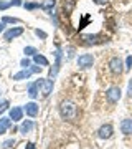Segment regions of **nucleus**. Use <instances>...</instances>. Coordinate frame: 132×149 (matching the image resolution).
I'll return each mask as SVG.
<instances>
[{"label":"nucleus","instance_id":"obj_1","mask_svg":"<svg viewBox=\"0 0 132 149\" xmlns=\"http://www.w3.org/2000/svg\"><path fill=\"white\" fill-rule=\"evenodd\" d=\"M59 114L66 121H74L78 118V106L73 101H63L59 104Z\"/></svg>","mask_w":132,"mask_h":149},{"label":"nucleus","instance_id":"obj_2","mask_svg":"<svg viewBox=\"0 0 132 149\" xmlns=\"http://www.w3.org/2000/svg\"><path fill=\"white\" fill-rule=\"evenodd\" d=\"M106 100L111 103V104H116L121 100V88L119 86H111L109 90L106 91Z\"/></svg>","mask_w":132,"mask_h":149},{"label":"nucleus","instance_id":"obj_3","mask_svg":"<svg viewBox=\"0 0 132 149\" xmlns=\"http://www.w3.org/2000/svg\"><path fill=\"white\" fill-rule=\"evenodd\" d=\"M37 85H38V90H40L43 98H46V96L53 91V81L51 80H38Z\"/></svg>","mask_w":132,"mask_h":149},{"label":"nucleus","instance_id":"obj_4","mask_svg":"<svg viewBox=\"0 0 132 149\" xmlns=\"http://www.w3.org/2000/svg\"><path fill=\"white\" fill-rule=\"evenodd\" d=\"M109 70H111L112 74H121L124 71V65H122V60L117 58V56H112L109 60Z\"/></svg>","mask_w":132,"mask_h":149},{"label":"nucleus","instance_id":"obj_5","mask_svg":"<svg viewBox=\"0 0 132 149\" xmlns=\"http://www.w3.org/2000/svg\"><path fill=\"white\" fill-rule=\"evenodd\" d=\"M93 63H94V56L89 53H84V55H81V56H78V66L79 68H91L93 66Z\"/></svg>","mask_w":132,"mask_h":149},{"label":"nucleus","instance_id":"obj_6","mask_svg":"<svg viewBox=\"0 0 132 149\" xmlns=\"http://www.w3.org/2000/svg\"><path fill=\"white\" fill-rule=\"evenodd\" d=\"M55 58H56V61H55V66L50 70V78H55L59 71V66H61V52L59 50H55Z\"/></svg>","mask_w":132,"mask_h":149},{"label":"nucleus","instance_id":"obj_7","mask_svg":"<svg viewBox=\"0 0 132 149\" xmlns=\"http://www.w3.org/2000/svg\"><path fill=\"white\" fill-rule=\"evenodd\" d=\"M21 33H23V28L21 27H13V28H10V30H7L5 35H3V38H5L7 42H10V40H13V38L20 37Z\"/></svg>","mask_w":132,"mask_h":149},{"label":"nucleus","instance_id":"obj_8","mask_svg":"<svg viewBox=\"0 0 132 149\" xmlns=\"http://www.w3.org/2000/svg\"><path fill=\"white\" fill-rule=\"evenodd\" d=\"M112 126L111 124H104V126H101L99 129H97V136H99L101 139H109L112 136Z\"/></svg>","mask_w":132,"mask_h":149},{"label":"nucleus","instance_id":"obj_9","mask_svg":"<svg viewBox=\"0 0 132 149\" xmlns=\"http://www.w3.org/2000/svg\"><path fill=\"white\" fill-rule=\"evenodd\" d=\"M81 38H83V42H84L86 45H97V43L104 42L99 35H83Z\"/></svg>","mask_w":132,"mask_h":149},{"label":"nucleus","instance_id":"obj_10","mask_svg":"<svg viewBox=\"0 0 132 149\" xmlns=\"http://www.w3.org/2000/svg\"><path fill=\"white\" fill-rule=\"evenodd\" d=\"M23 111L28 114V116H32V118H35L38 114V104L37 103H26L25 104V108H23Z\"/></svg>","mask_w":132,"mask_h":149},{"label":"nucleus","instance_id":"obj_11","mask_svg":"<svg viewBox=\"0 0 132 149\" xmlns=\"http://www.w3.org/2000/svg\"><path fill=\"white\" fill-rule=\"evenodd\" d=\"M121 131L126 136H131L132 134V119H124V121L121 123Z\"/></svg>","mask_w":132,"mask_h":149},{"label":"nucleus","instance_id":"obj_12","mask_svg":"<svg viewBox=\"0 0 132 149\" xmlns=\"http://www.w3.org/2000/svg\"><path fill=\"white\" fill-rule=\"evenodd\" d=\"M21 116H23V109L21 108H12L10 109V119H13V121H20Z\"/></svg>","mask_w":132,"mask_h":149},{"label":"nucleus","instance_id":"obj_13","mask_svg":"<svg viewBox=\"0 0 132 149\" xmlns=\"http://www.w3.org/2000/svg\"><path fill=\"white\" fill-rule=\"evenodd\" d=\"M12 126L10 118H0V134H5V131Z\"/></svg>","mask_w":132,"mask_h":149},{"label":"nucleus","instance_id":"obj_14","mask_svg":"<svg viewBox=\"0 0 132 149\" xmlns=\"http://www.w3.org/2000/svg\"><path fill=\"white\" fill-rule=\"evenodd\" d=\"M32 73H33L32 68H30V70L26 68V70H23V71H20V73L13 74V80H17V81H18V80H28V78L32 76Z\"/></svg>","mask_w":132,"mask_h":149},{"label":"nucleus","instance_id":"obj_15","mask_svg":"<svg viewBox=\"0 0 132 149\" xmlns=\"http://www.w3.org/2000/svg\"><path fill=\"white\" fill-rule=\"evenodd\" d=\"M55 5H56V0H45L43 3H40V8H43V10H46V12L51 13Z\"/></svg>","mask_w":132,"mask_h":149},{"label":"nucleus","instance_id":"obj_16","mask_svg":"<svg viewBox=\"0 0 132 149\" xmlns=\"http://www.w3.org/2000/svg\"><path fill=\"white\" fill-rule=\"evenodd\" d=\"M38 95H40V90H38L37 81H35V83H32V85L28 86V96H30L32 100H35V98H37Z\"/></svg>","mask_w":132,"mask_h":149},{"label":"nucleus","instance_id":"obj_17","mask_svg":"<svg viewBox=\"0 0 132 149\" xmlns=\"http://www.w3.org/2000/svg\"><path fill=\"white\" fill-rule=\"evenodd\" d=\"M32 129H33V121H30V119H28V121H25L20 126V133L21 134H26V133H30Z\"/></svg>","mask_w":132,"mask_h":149},{"label":"nucleus","instance_id":"obj_18","mask_svg":"<svg viewBox=\"0 0 132 149\" xmlns=\"http://www.w3.org/2000/svg\"><path fill=\"white\" fill-rule=\"evenodd\" d=\"M33 60H35V63L37 65H41V66H48V60L43 56V55H40V53H37L35 56H33Z\"/></svg>","mask_w":132,"mask_h":149},{"label":"nucleus","instance_id":"obj_19","mask_svg":"<svg viewBox=\"0 0 132 149\" xmlns=\"http://www.w3.org/2000/svg\"><path fill=\"white\" fill-rule=\"evenodd\" d=\"M74 7V0H66L64 2V13H69Z\"/></svg>","mask_w":132,"mask_h":149},{"label":"nucleus","instance_id":"obj_20","mask_svg":"<svg viewBox=\"0 0 132 149\" xmlns=\"http://www.w3.org/2000/svg\"><path fill=\"white\" fill-rule=\"evenodd\" d=\"M25 55L26 56H35V55H37V48L35 47H26L25 48Z\"/></svg>","mask_w":132,"mask_h":149},{"label":"nucleus","instance_id":"obj_21","mask_svg":"<svg viewBox=\"0 0 132 149\" xmlns=\"http://www.w3.org/2000/svg\"><path fill=\"white\" fill-rule=\"evenodd\" d=\"M2 22H3V23H18V18H15V17H3V18H2Z\"/></svg>","mask_w":132,"mask_h":149},{"label":"nucleus","instance_id":"obj_22","mask_svg":"<svg viewBox=\"0 0 132 149\" xmlns=\"http://www.w3.org/2000/svg\"><path fill=\"white\" fill-rule=\"evenodd\" d=\"M35 35H37V37H38V38H41V40H45V38H46V37H48L46 33L43 32V30H40V28H37V30H35Z\"/></svg>","mask_w":132,"mask_h":149},{"label":"nucleus","instance_id":"obj_23","mask_svg":"<svg viewBox=\"0 0 132 149\" xmlns=\"http://www.w3.org/2000/svg\"><path fill=\"white\" fill-rule=\"evenodd\" d=\"M30 63H32V61H30V60H28V58H23V60H21V61H20V65H21V66H23V68H28V66H30Z\"/></svg>","mask_w":132,"mask_h":149},{"label":"nucleus","instance_id":"obj_24","mask_svg":"<svg viewBox=\"0 0 132 149\" xmlns=\"http://www.w3.org/2000/svg\"><path fill=\"white\" fill-rule=\"evenodd\" d=\"M38 7H40V3H25V8H28V10H35Z\"/></svg>","mask_w":132,"mask_h":149},{"label":"nucleus","instance_id":"obj_25","mask_svg":"<svg viewBox=\"0 0 132 149\" xmlns=\"http://www.w3.org/2000/svg\"><path fill=\"white\" fill-rule=\"evenodd\" d=\"M132 68V56H127L126 58V70H131Z\"/></svg>","mask_w":132,"mask_h":149},{"label":"nucleus","instance_id":"obj_26","mask_svg":"<svg viewBox=\"0 0 132 149\" xmlns=\"http://www.w3.org/2000/svg\"><path fill=\"white\" fill-rule=\"evenodd\" d=\"M13 144H15V139H8V141H5V143H3V148H12Z\"/></svg>","mask_w":132,"mask_h":149},{"label":"nucleus","instance_id":"obj_27","mask_svg":"<svg viewBox=\"0 0 132 149\" xmlns=\"http://www.w3.org/2000/svg\"><path fill=\"white\" fill-rule=\"evenodd\" d=\"M7 108H8V101H2L0 103V113H3Z\"/></svg>","mask_w":132,"mask_h":149},{"label":"nucleus","instance_id":"obj_28","mask_svg":"<svg viewBox=\"0 0 132 149\" xmlns=\"http://www.w3.org/2000/svg\"><path fill=\"white\" fill-rule=\"evenodd\" d=\"M8 7H10V3H7V2H2V0H0V10H7Z\"/></svg>","mask_w":132,"mask_h":149},{"label":"nucleus","instance_id":"obj_29","mask_svg":"<svg viewBox=\"0 0 132 149\" xmlns=\"http://www.w3.org/2000/svg\"><path fill=\"white\" fill-rule=\"evenodd\" d=\"M127 93H129V98H132V78L129 81V88H127Z\"/></svg>","mask_w":132,"mask_h":149},{"label":"nucleus","instance_id":"obj_30","mask_svg":"<svg viewBox=\"0 0 132 149\" xmlns=\"http://www.w3.org/2000/svg\"><path fill=\"white\" fill-rule=\"evenodd\" d=\"M32 71L33 73H40L41 71V66H32Z\"/></svg>","mask_w":132,"mask_h":149},{"label":"nucleus","instance_id":"obj_31","mask_svg":"<svg viewBox=\"0 0 132 149\" xmlns=\"http://www.w3.org/2000/svg\"><path fill=\"white\" fill-rule=\"evenodd\" d=\"M94 2L97 5H106V3H107V0H94Z\"/></svg>","mask_w":132,"mask_h":149},{"label":"nucleus","instance_id":"obj_32","mask_svg":"<svg viewBox=\"0 0 132 149\" xmlns=\"http://www.w3.org/2000/svg\"><path fill=\"white\" fill-rule=\"evenodd\" d=\"M10 5H21V0H12Z\"/></svg>","mask_w":132,"mask_h":149},{"label":"nucleus","instance_id":"obj_33","mask_svg":"<svg viewBox=\"0 0 132 149\" xmlns=\"http://www.w3.org/2000/svg\"><path fill=\"white\" fill-rule=\"evenodd\" d=\"M25 149H35V144H33V143L26 144V148H25Z\"/></svg>","mask_w":132,"mask_h":149},{"label":"nucleus","instance_id":"obj_34","mask_svg":"<svg viewBox=\"0 0 132 149\" xmlns=\"http://www.w3.org/2000/svg\"><path fill=\"white\" fill-rule=\"evenodd\" d=\"M3 28H5V23H3V22H0V33L3 32Z\"/></svg>","mask_w":132,"mask_h":149},{"label":"nucleus","instance_id":"obj_35","mask_svg":"<svg viewBox=\"0 0 132 149\" xmlns=\"http://www.w3.org/2000/svg\"><path fill=\"white\" fill-rule=\"evenodd\" d=\"M0 95H2V88H0Z\"/></svg>","mask_w":132,"mask_h":149}]
</instances>
